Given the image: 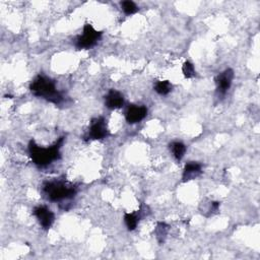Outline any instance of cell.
Segmentation results:
<instances>
[{
	"instance_id": "obj_2",
	"label": "cell",
	"mask_w": 260,
	"mask_h": 260,
	"mask_svg": "<svg viewBox=\"0 0 260 260\" xmlns=\"http://www.w3.org/2000/svg\"><path fill=\"white\" fill-rule=\"evenodd\" d=\"M30 92L40 99H44L55 105H59L63 102L64 96L57 89L56 82L45 75L39 74L34 78L29 84Z\"/></svg>"
},
{
	"instance_id": "obj_7",
	"label": "cell",
	"mask_w": 260,
	"mask_h": 260,
	"mask_svg": "<svg viewBox=\"0 0 260 260\" xmlns=\"http://www.w3.org/2000/svg\"><path fill=\"white\" fill-rule=\"evenodd\" d=\"M32 213L44 230H49L52 226V224L54 223L55 214L46 205L36 206L32 210Z\"/></svg>"
},
{
	"instance_id": "obj_8",
	"label": "cell",
	"mask_w": 260,
	"mask_h": 260,
	"mask_svg": "<svg viewBox=\"0 0 260 260\" xmlns=\"http://www.w3.org/2000/svg\"><path fill=\"white\" fill-rule=\"evenodd\" d=\"M147 116V108L145 106L130 105L125 112V119L129 124H136Z\"/></svg>"
},
{
	"instance_id": "obj_11",
	"label": "cell",
	"mask_w": 260,
	"mask_h": 260,
	"mask_svg": "<svg viewBox=\"0 0 260 260\" xmlns=\"http://www.w3.org/2000/svg\"><path fill=\"white\" fill-rule=\"evenodd\" d=\"M169 147H170V150H171L173 156L178 161H180L184 157L186 149H187L186 145L181 141H174V142L170 143Z\"/></svg>"
},
{
	"instance_id": "obj_16",
	"label": "cell",
	"mask_w": 260,
	"mask_h": 260,
	"mask_svg": "<svg viewBox=\"0 0 260 260\" xmlns=\"http://www.w3.org/2000/svg\"><path fill=\"white\" fill-rule=\"evenodd\" d=\"M182 72L186 78H193L196 75L194 65L190 61H185L182 66Z\"/></svg>"
},
{
	"instance_id": "obj_9",
	"label": "cell",
	"mask_w": 260,
	"mask_h": 260,
	"mask_svg": "<svg viewBox=\"0 0 260 260\" xmlns=\"http://www.w3.org/2000/svg\"><path fill=\"white\" fill-rule=\"evenodd\" d=\"M124 95L114 88H111L105 95V105L108 109H120L124 106Z\"/></svg>"
},
{
	"instance_id": "obj_3",
	"label": "cell",
	"mask_w": 260,
	"mask_h": 260,
	"mask_svg": "<svg viewBox=\"0 0 260 260\" xmlns=\"http://www.w3.org/2000/svg\"><path fill=\"white\" fill-rule=\"evenodd\" d=\"M42 192L51 202H62L75 197L77 189L66 181H48L44 183Z\"/></svg>"
},
{
	"instance_id": "obj_14",
	"label": "cell",
	"mask_w": 260,
	"mask_h": 260,
	"mask_svg": "<svg viewBox=\"0 0 260 260\" xmlns=\"http://www.w3.org/2000/svg\"><path fill=\"white\" fill-rule=\"evenodd\" d=\"M120 5H121V9L123 10V12L126 14V15H131V14H134L138 11V6L131 0H124V1H121L120 2Z\"/></svg>"
},
{
	"instance_id": "obj_10",
	"label": "cell",
	"mask_w": 260,
	"mask_h": 260,
	"mask_svg": "<svg viewBox=\"0 0 260 260\" xmlns=\"http://www.w3.org/2000/svg\"><path fill=\"white\" fill-rule=\"evenodd\" d=\"M202 174V165L198 161H189L185 165L182 175V181L193 180Z\"/></svg>"
},
{
	"instance_id": "obj_13",
	"label": "cell",
	"mask_w": 260,
	"mask_h": 260,
	"mask_svg": "<svg viewBox=\"0 0 260 260\" xmlns=\"http://www.w3.org/2000/svg\"><path fill=\"white\" fill-rule=\"evenodd\" d=\"M139 212H132V213H125L124 214V222L128 231H134L137 228L139 222Z\"/></svg>"
},
{
	"instance_id": "obj_15",
	"label": "cell",
	"mask_w": 260,
	"mask_h": 260,
	"mask_svg": "<svg viewBox=\"0 0 260 260\" xmlns=\"http://www.w3.org/2000/svg\"><path fill=\"white\" fill-rule=\"evenodd\" d=\"M169 231V225L165 222H157V225L155 228V237L159 243H162L166 239V236Z\"/></svg>"
},
{
	"instance_id": "obj_5",
	"label": "cell",
	"mask_w": 260,
	"mask_h": 260,
	"mask_svg": "<svg viewBox=\"0 0 260 260\" xmlns=\"http://www.w3.org/2000/svg\"><path fill=\"white\" fill-rule=\"evenodd\" d=\"M109 135V129L107 121L104 117H98L91 120L87 134L84 136V140H101Z\"/></svg>"
},
{
	"instance_id": "obj_6",
	"label": "cell",
	"mask_w": 260,
	"mask_h": 260,
	"mask_svg": "<svg viewBox=\"0 0 260 260\" xmlns=\"http://www.w3.org/2000/svg\"><path fill=\"white\" fill-rule=\"evenodd\" d=\"M234 76H235V72L232 68H228L216 75L214 81L216 85V93L218 95L223 96L228 92V90L232 85Z\"/></svg>"
},
{
	"instance_id": "obj_12",
	"label": "cell",
	"mask_w": 260,
	"mask_h": 260,
	"mask_svg": "<svg viewBox=\"0 0 260 260\" xmlns=\"http://www.w3.org/2000/svg\"><path fill=\"white\" fill-rule=\"evenodd\" d=\"M173 85L169 80H156L153 84V89L160 95H167L172 91Z\"/></svg>"
},
{
	"instance_id": "obj_4",
	"label": "cell",
	"mask_w": 260,
	"mask_h": 260,
	"mask_svg": "<svg viewBox=\"0 0 260 260\" xmlns=\"http://www.w3.org/2000/svg\"><path fill=\"white\" fill-rule=\"evenodd\" d=\"M103 32L96 30L91 24L85 23L82 29V34L78 35L74 39V46L77 50H87L92 48L101 39Z\"/></svg>"
},
{
	"instance_id": "obj_1",
	"label": "cell",
	"mask_w": 260,
	"mask_h": 260,
	"mask_svg": "<svg viewBox=\"0 0 260 260\" xmlns=\"http://www.w3.org/2000/svg\"><path fill=\"white\" fill-rule=\"evenodd\" d=\"M63 142L64 137H60L53 145L43 147L37 144L35 140H30L28 143V153L32 162L39 168H45L51 165L53 161L60 159V149L63 145Z\"/></svg>"
}]
</instances>
